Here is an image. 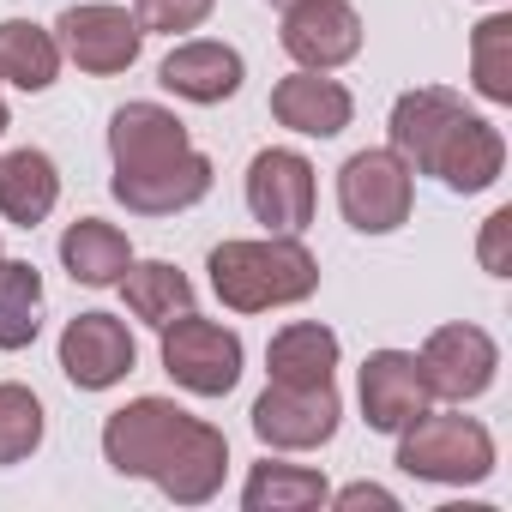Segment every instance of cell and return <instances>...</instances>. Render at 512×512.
<instances>
[{
	"instance_id": "4316f807",
	"label": "cell",
	"mask_w": 512,
	"mask_h": 512,
	"mask_svg": "<svg viewBox=\"0 0 512 512\" xmlns=\"http://www.w3.org/2000/svg\"><path fill=\"white\" fill-rule=\"evenodd\" d=\"M211 7L217 0H133V19H139V31L151 37H175V31H199L205 19H211Z\"/></svg>"
},
{
	"instance_id": "e0dca14e",
	"label": "cell",
	"mask_w": 512,
	"mask_h": 512,
	"mask_svg": "<svg viewBox=\"0 0 512 512\" xmlns=\"http://www.w3.org/2000/svg\"><path fill=\"white\" fill-rule=\"evenodd\" d=\"M187 145H193V139H187L181 115H169L163 103H127V109H115V121H109L115 175L151 169V163H163V157H175V151H187Z\"/></svg>"
},
{
	"instance_id": "7a4b0ae2",
	"label": "cell",
	"mask_w": 512,
	"mask_h": 512,
	"mask_svg": "<svg viewBox=\"0 0 512 512\" xmlns=\"http://www.w3.org/2000/svg\"><path fill=\"white\" fill-rule=\"evenodd\" d=\"M392 151L452 193H482L506 169V139L446 85H416L392 103Z\"/></svg>"
},
{
	"instance_id": "6da1fadb",
	"label": "cell",
	"mask_w": 512,
	"mask_h": 512,
	"mask_svg": "<svg viewBox=\"0 0 512 512\" xmlns=\"http://www.w3.org/2000/svg\"><path fill=\"white\" fill-rule=\"evenodd\" d=\"M103 458L121 476L157 482L175 506H205L223 488L229 440H223V428L187 416L169 398H133L103 422Z\"/></svg>"
},
{
	"instance_id": "2e32d148",
	"label": "cell",
	"mask_w": 512,
	"mask_h": 512,
	"mask_svg": "<svg viewBox=\"0 0 512 512\" xmlns=\"http://www.w3.org/2000/svg\"><path fill=\"white\" fill-rule=\"evenodd\" d=\"M272 115H278V127H290V133L338 139V133L350 127V115H356V97H350L338 79L302 67V73H290V79L272 85Z\"/></svg>"
},
{
	"instance_id": "484cf974",
	"label": "cell",
	"mask_w": 512,
	"mask_h": 512,
	"mask_svg": "<svg viewBox=\"0 0 512 512\" xmlns=\"http://www.w3.org/2000/svg\"><path fill=\"white\" fill-rule=\"evenodd\" d=\"M43 446V404L31 386L7 380L0 386V464H25Z\"/></svg>"
},
{
	"instance_id": "ffe728a7",
	"label": "cell",
	"mask_w": 512,
	"mask_h": 512,
	"mask_svg": "<svg viewBox=\"0 0 512 512\" xmlns=\"http://www.w3.org/2000/svg\"><path fill=\"white\" fill-rule=\"evenodd\" d=\"M266 368L278 386H332L338 368V332L320 320H296L266 344Z\"/></svg>"
},
{
	"instance_id": "5b68a950",
	"label": "cell",
	"mask_w": 512,
	"mask_h": 512,
	"mask_svg": "<svg viewBox=\"0 0 512 512\" xmlns=\"http://www.w3.org/2000/svg\"><path fill=\"white\" fill-rule=\"evenodd\" d=\"M410 199H416V169L392 145L356 151L338 169V205H344L350 229H362V235H392L398 223H410Z\"/></svg>"
},
{
	"instance_id": "277c9868",
	"label": "cell",
	"mask_w": 512,
	"mask_h": 512,
	"mask_svg": "<svg viewBox=\"0 0 512 512\" xmlns=\"http://www.w3.org/2000/svg\"><path fill=\"white\" fill-rule=\"evenodd\" d=\"M398 470L416 482H482L494 470V434L476 416H452V410H422L410 428H398Z\"/></svg>"
},
{
	"instance_id": "5bb4252c",
	"label": "cell",
	"mask_w": 512,
	"mask_h": 512,
	"mask_svg": "<svg viewBox=\"0 0 512 512\" xmlns=\"http://www.w3.org/2000/svg\"><path fill=\"white\" fill-rule=\"evenodd\" d=\"M434 404L428 380H422V362L410 350H374L362 362V416L374 434H398L410 428L422 410Z\"/></svg>"
},
{
	"instance_id": "ba28073f",
	"label": "cell",
	"mask_w": 512,
	"mask_h": 512,
	"mask_svg": "<svg viewBox=\"0 0 512 512\" xmlns=\"http://www.w3.org/2000/svg\"><path fill=\"white\" fill-rule=\"evenodd\" d=\"M338 392L332 386H266L253 398V434L278 452H308V446H326L338 434Z\"/></svg>"
},
{
	"instance_id": "cb8c5ba5",
	"label": "cell",
	"mask_w": 512,
	"mask_h": 512,
	"mask_svg": "<svg viewBox=\"0 0 512 512\" xmlns=\"http://www.w3.org/2000/svg\"><path fill=\"white\" fill-rule=\"evenodd\" d=\"M43 314V272L31 260H0V350L37 344Z\"/></svg>"
},
{
	"instance_id": "f546056e",
	"label": "cell",
	"mask_w": 512,
	"mask_h": 512,
	"mask_svg": "<svg viewBox=\"0 0 512 512\" xmlns=\"http://www.w3.org/2000/svg\"><path fill=\"white\" fill-rule=\"evenodd\" d=\"M7 127H13V115H7V103H0V133H7Z\"/></svg>"
},
{
	"instance_id": "3957f363",
	"label": "cell",
	"mask_w": 512,
	"mask_h": 512,
	"mask_svg": "<svg viewBox=\"0 0 512 512\" xmlns=\"http://www.w3.org/2000/svg\"><path fill=\"white\" fill-rule=\"evenodd\" d=\"M211 290L235 314H272V308L308 302L320 290V260L296 235L223 241V247H211Z\"/></svg>"
},
{
	"instance_id": "d6986e66",
	"label": "cell",
	"mask_w": 512,
	"mask_h": 512,
	"mask_svg": "<svg viewBox=\"0 0 512 512\" xmlns=\"http://www.w3.org/2000/svg\"><path fill=\"white\" fill-rule=\"evenodd\" d=\"M61 199V175L49 163V151H7L0 157V217L19 223V229H37Z\"/></svg>"
},
{
	"instance_id": "4dcf8cb0",
	"label": "cell",
	"mask_w": 512,
	"mask_h": 512,
	"mask_svg": "<svg viewBox=\"0 0 512 512\" xmlns=\"http://www.w3.org/2000/svg\"><path fill=\"white\" fill-rule=\"evenodd\" d=\"M272 7H284V13H290V7H302V0H272Z\"/></svg>"
},
{
	"instance_id": "603a6c76",
	"label": "cell",
	"mask_w": 512,
	"mask_h": 512,
	"mask_svg": "<svg viewBox=\"0 0 512 512\" xmlns=\"http://www.w3.org/2000/svg\"><path fill=\"white\" fill-rule=\"evenodd\" d=\"M121 296H127V308H133V320H145V326H169V320H181V314H193V284H187V272H175L169 260H145V266H127L121 272Z\"/></svg>"
},
{
	"instance_id": "83f0119b",
	"label": "cell",
	"mask_w": 512,
	"mask_h": 512,
	"mask_svg": "<svg viewBox=\"0 0 512 512\" xmlns=\"http://www.w3.org/2000/svg\"><path fill=\"white\" fill-rule=\"evenodd\" d=\"M506 235H512V211H494V217L482 223V266H488L494 278L512 272V260H506Z\"/></svg>"
},
{
	"instance_id": "7c38bea8",
	"label": "cell",
	"mask_w": 512,
	"mask_h": 512,
	"mask_svg": "<svg viewBox=\"0 0 512 512\" xmlns=\"http://www.w3.org/2000/svg\"><path fill=\"white\" fill-rule=\"evenodd\" d=\"M284 55L308 73H332L362 55V19L350 0H302L284 13Z\"/></svg>"
},
{
	"instance_id": "ac0fdd59",
	"label": "cell",
	"mask_w": 512,
	"mask_h": 512,
	"mask_svg": "<svg viewBox=\"0 0 512 512\" xmlns=\"http://www.w3.org/2000/svg\"><path fill=\"white\" fill-rule=\"evenodd\" d=\"M61 266H67L73 284L109 290V284H121V272L133 266V241H127L115 223H103V217H79V223H67V235H61Z\"/></svg>"
},
{
	"instance_id": "8fae6325",
	"label": "cell",
	"mask_w": 512,
	"mask_h": 512,
	"mask_svg": "<svg viewBox=\"0 0 512 512\" xmlns=\"http://www.w3.org/2000/svg\"><path fill=\"white\" fill-rule=\"evenodd\" d=\"M133 362H139V344H133V332L115 314H79V320H67V332H61V374L79 392L121 386L133 374Z\"/></svg>"
},
{
	"instance_id": "44dd1931",
	"label": "cell",
	"mask_w": 512,
	"mask_h": 512,
	"mask_svg": "<svg viewBox=\"0 0 512 512\" xmlns=\"http://www.w3.org/2000/svg\"><path fill=\"white\" fill-rule=\"evenodd\" d=\"M55 73H61L55 31H43L31 19H7V25H0V85H13V91H49Z\"/></svg>"
},
{
	"instance_id": "30bf717a",
	"label": "cell",
	"mask_w": 512,
	"mask_h": 512,
	"mask_svg": "<svg viewBox=\"0 0 512 512\" xmlns=\"http://www.w3.org/2000/svg\"><path fill=\"white\" fill-rule=\"evenodd\" d=\"M416 362H422V380H428L434 398L470 404V398H482L494 386L500 350H494V338L482 326H440V332H428V344H422Z\"/></svg>"
},
{
	"instance_id": "f1b7e54d",
	"label": "cell",
	"mask_w": 512,
	"mask_h": 512,
	"mask_svg": "<svg viewBox=\"0 0 512 512\" xmlns=\"http://www.w3.org/2000/svg\"><path fill=\"white\" fill-rule=\"evenodd\" d=\"M344 512H362V506H380V512H398V494L392 488H374V482H350L344 494H332Z\"/></svg>"
},
{
	"instance_id": "8992f818",
	"label": "cell",
	"mask_w": 512,
	"mask_h": 512,
	"mask_svg": "<svg viewBox=\"0 0 512 512\" xmlns=\"http://www.w3.org/2000/svg\"><path fill=\"white\" fill-rule=\"evenodd\" d=\"M163 374L193 398H223L241 380V338L217 320L181 314L163 326Z\"/></svg>"
},
{
	"instance_id": "9c48e42d",
	"label": "cell",
	"mask_w": 512,
	"mask_h": 512,
	"mask_svg": "<svg viewBox=\"0 0 512 512\" xmlns=\"http://www.w3.org/2000/svg\"><path fill=\"white\" fill-rule=\"evenodd\" d=\"M247 211L272 235H302L314 223V163L302 151H260L247 163Z\"/></svg>"
},
{
	"instance_id": "9a60e30c",
	"label": "cell",
	"mask_w": 512,
	"mask_h": 512,
	"mask_svg": "<svg viewBox=\"0 0 512 512\" xmlns=\"http://www.w3.org/2000/svg\"><path fill=\"white\" fill-rule=\"evenodd\" d=\"M241 79H247L241 55L229 43H211V37L175 43L163 55V67H157V85L175 91V97H187V103H229L241 91Z\"/></svg>"
},
{
	"instance_id": "d4e9b609",
	"label": "cell",
	"mask_w": 512,
	"mask_h": 512,
	"mask_svg": "<svg viewBox=\"0 0 512 512\" xmlns=\"http://www.w3.org/2000/svg\"><path fill=\"white\" fill-rule=\"evenodd\" d=\"M470 79L488 103H512V19L494 13L470 37Z\"/></svg>"
},
{
	"instance_id": "7402d4cb",
	"label": "cell",
	"mask_w": 512,
	"mask_h": 512,
	"mask_svg": "<svg viewBox=\"0 0 512 512\" xmlns=\"http://www.w3.org/2000/svg\"><path fill=\"white\" fill-rule=\"evenodd\" d=\"M326 500H332V488H326L320 470H308V464H278V458L253 464V476H247V488H241V506H247V512H314V506H326Z\"/></svg>"
},
{
	"instance_id": "4fadbf2b",
	"label": "cell",
	"mask_w": 512,
	"mask_h": 512,
	"mask_svg": "<svg viewBox=\"0 0 512 512\" xmlns=\"http://www.w3.org/2000/svg\"><path fill=\"white\" fill-rule=\"evenodd\" d=\"M109 193H115L127 211H139V217H175V211H187V205H199V199L211 193V157L187 145V151H175V157H163V163H151V169L115 175Z\"/></svg>"
},
{
	"instance_id": "52a82bcc",
	"label": "cell",
	"mask_w": 512,
	"mask_h": 512,
	"mask_svg": "<svg viewBox=\"0 0 512 512\" xmlns=\"http://www.w3.org/2000/svg\"><path fill=\"white\" fill-rule=\"evenodd\" d=\"M55 43H61V55H67L79 73L109 79V73H127V67L139 61L145 31H139V19H133L127 7L91 0V7H67V13L55 19Z\"/></svg>"
}]
</instances>
